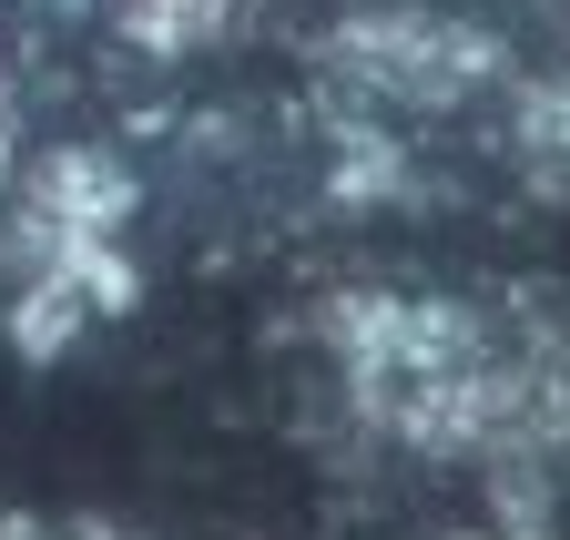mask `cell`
Listing matches in <instances>:
<instances>
[{
    "mask_svg": "<svg viewBox=\"0 0 570 540\" xmlns=\"http://www.w3.org/2000/svg\"><path fill=\"white\" fill-rule=\"evenodd\" d=\"M346 377H356V409L387 419L417 449H469L520 397L489 367L479 326L459 306H367V316H346Z\"/></svg>",
    "mask_w": 570,
    "mask_h": 540,
    "instance_id": "1",
    "label": "cell"
},
{
    "mask_svg": "<svg viewBox=\"0 0 570 540\" xmlns=\"http://www.w3.org/2000/svg\"><path fill=\"white\" fill-rule=\"evenodd\" d=\"M132 215V174L92 144H71V154H41L31 174V235H41V265L51 255H92L112 245V225Z\"/></svg>",
    "mask_w": 570,
    "mask_h": 540,
    "instance_id": "2",
    "label": "cell"
},
{
    "mask_svg": "<svg viewBox=\"0 0 570 540\" xmlns=\"http://www.w3.org/2000/svg\"><path fill=\"white\" fill-rule=\"evenodd\" d=\"M346 51H356V72H367V82H387V92H407V102L469 92L479 61H489L479 31H439V21H367V31H346Z\"/></svg>",
    "mask_w": 570,
    "mask_h": 540,
    "instance_id": "3",
    "label": "cell"
},
{
    "mask_svg": "<svg viewBox=\"0 0 570 540\" xmlns=\"http://www.w3.org/2000/svg\"><path fill=\"white\" fill-rule=\"evenodd\" d=\"M122 21H132L142 51H184V41H204L214 21H225V0H132Z\"/></svg>",
    "mask_w": 570,
    "mask_h": 540,
    "instance_id": "4",
    "label": "cell"
},
{
    "mask_svg": "<svg viewBox=\"0 0 570 540\" xmlns=\"http://www.w3.org/2000/svg\"><path fill=\"white\" fill-rule=\"evenodd\" d=\"M11 154H21V132H11V102H0V194H11Z\"/></svg>",
    "mask_w": 570,
    "mask_h": 540,
    "instance_id": "5",
    "label": "cell"
}]
</instances>
